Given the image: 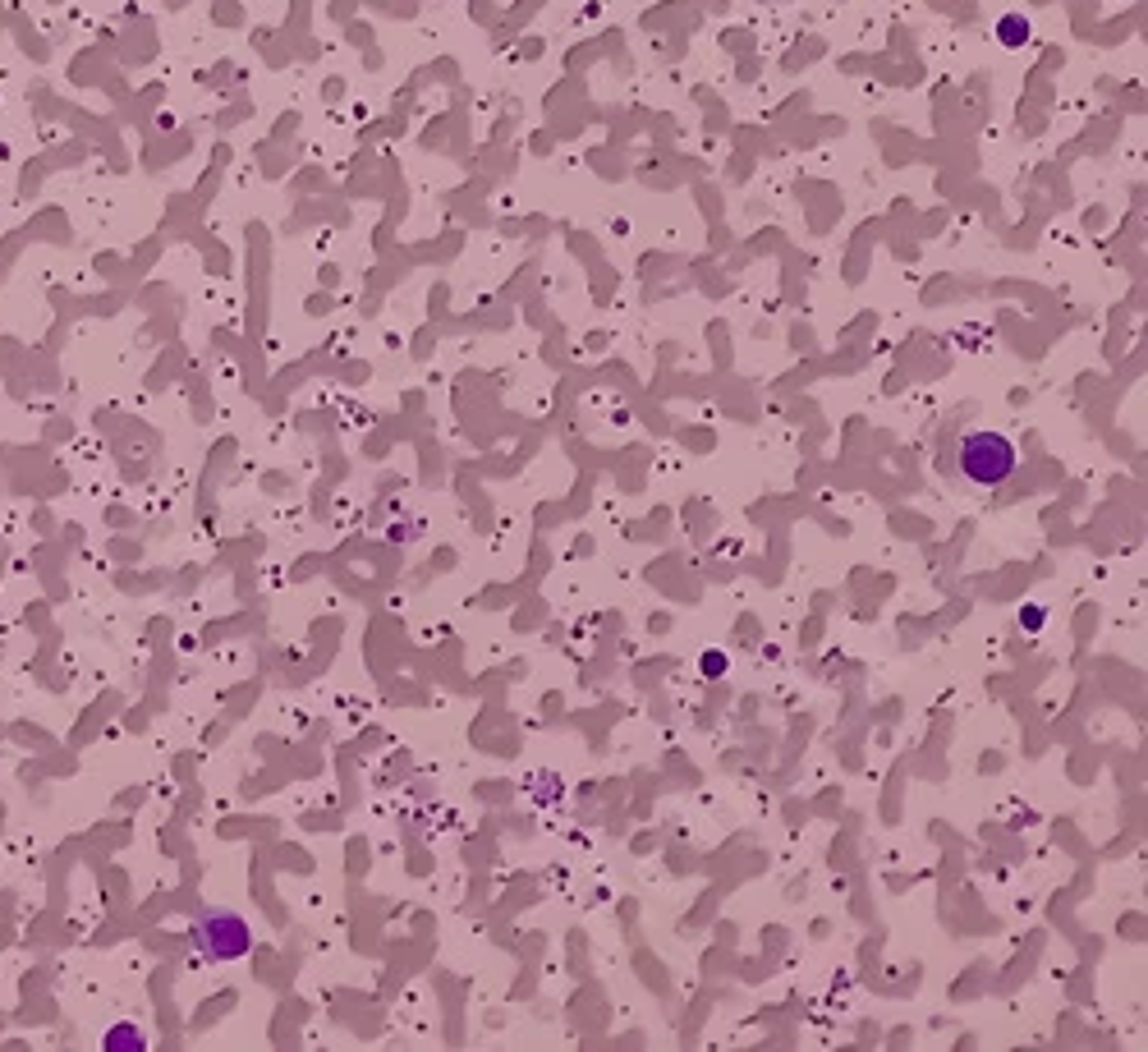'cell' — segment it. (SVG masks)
Instances as JSON below:
<instances>
[{
  "label": "cell",
  "instance_id": "1",
  "mask_svg": "<svg viewBox=\"0 0 1148 1052\" xmlns=\"http://www.w3.org/2000/svg\"><path fill=\"white\" fill-rule=\"evenodd\" d=\"M955 470H961V479L970 488L997 492L1020 470V446L1006 432H997V427H970L961 437V446H955Z\"/></svg>",
  "mask_w": 1148,
  "mask_h": 1052
},
{
  "label": "cell",
  "instance_id": "2",
  "mask_svg": "<svg viewBox=\"0 0 1148 1052\" xmlns=\"http://www.w3.org/2000/svg\"><path fill=\"white\" fill-rule=\"evenodd\" d=\"M188 942H194V951L203 960H239V956H249L253 951V928L244 915H235V910L226 906H208V910H198L194 928H188Z\"/></svg>",
  "mask_w": 1148,
  "mask_h": 1052
},
{
  "label": "cell",
  "instance_id": "3",
  "mask_svg": "<svg viewBox=\"0 0 1148 1052\" xmlns=\"http://www.w3.org/2000/svg\"><path fill=\"white\" fill-rule=\"evenodd\" d=\"M1029 37H1034L1029 19H1020V14H1006V19H997V42H1002L1006 51H1020V46H1029Z\"/></svg>",
  "mask_w": 1148,
  "mask_h": 1052
},
{
  "label": "cell",
  "instance_id": "4",
  "mask_svg": "<svg viewBox=\"0 0 1148 1052\" xmlns=\"http://www.w3.org/2000/svg\"><path fill=\"white\" fill-rule=\"evenodd\" d=\"M143 1043H147V1039L134 1030V1025H115V1030L106 1034V1048H115V1052H138Z\"/></svg>",
  "mask_w": 1148,
  "mask_h": 1052
},
{
  "label": "cell",
  "instance_id": "5",
  "mask_svg": "<svg viewBox=\"0 0 1148 1052\" xmlns=\"http://www.w3.org/2000/svg\"><path fill=\"white\" fill-rule=\"evenodd\" d=\"M1043 626H1047V607L1034 603V607H1024V612H1020V630H1024V635H1038Z\"/></svg>",
  "mask_w": 1148,
  "mask_h": 1052
},
{
  "label": "cell",
  "instance_id": "6",
  "mask_svg": "<svg viewBox=\"0 0 1148 1052\" xmlns=\"http://www.w3.org/2000/svg\"><path fill=\"white\" fill-rule=\"evenodd\" d=\"M726 667H731V662H726V653H704V662H698V671H704L708 680L726 676Z\"/></svg>",
  "mask_w": 1148,
  "mask_h": 1052
}]
</instances>
